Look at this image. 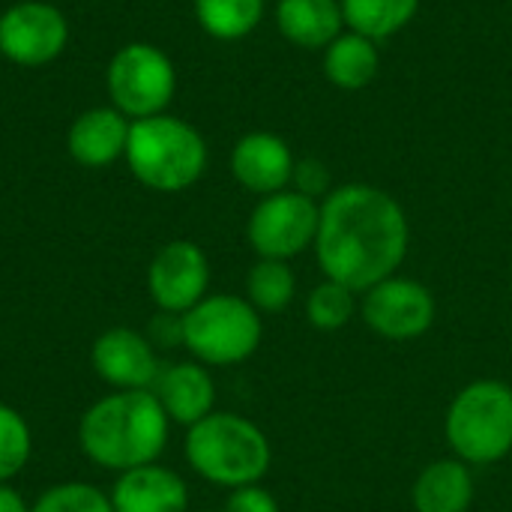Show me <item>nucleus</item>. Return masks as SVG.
Wrapping results in <instances>:
<instances>
[{
  "label": "nucleus",
  "instance_id": "nucleus-1",
  "mask_svg": "<svg viewBox=\"0 0 512 512\" xmlns=\"http://www.w3.org/2000/svg\"><path fill=\"white\" fill-rule=\"evenodd\" d=\"M408 246V213L387 189L345 183L321 201L312 249L324 279L363 294L399 273L408 258Z\"/></svg>",
  "mask_w": 512,
  "mask_h": 512
},
{
  "label": "nucleus",
  "instance_id": "nucleus-2",
  "mask_svg": "<svg viewBox=\"0 0 512 512\" xmlns=\"http://www.w3.org/2000/svg\"><path fill=\"white\" fill-rule=\"evenodd\" d=\"M171 420L153 390H114L93 402L78 423L84 456L105 471H132L159 462Z\"/></svg>",
  "mask_w": 512,
  "mask_h": 512
},
{
  "label": "nucleus",
  "instance_id": "nucleus-3",
  "mask_svg": "<svg viewBox=\"0 0 512 512\" xmlns=\"http://www.w3.org/2000/svg\"><path fill=\"white\" fill-rule=\"evenodd\" d=\"M183 453L201 480L222 489L255 486L273 465V447L264 429L234 411H213L189 426Z\"/></svg>",
  "mask_w": 512,
  "mask_h": 512
},
{
  "label": "nucleus",
  "instance_id": "nucleus-4",
  "mask_svg": "<svg viewBox=\"0 0 512 512\" xmlns=\"http://www.w3.org/2000/svg\"><path fill=\"white\" fill-rule=\"evenodd\" d=\"M123 159L141 186L153 192H183L195 186L207 168V141L192 123L156 114L132 120Z\"/></svg>",
  "mask_w": 512,
  "mask_h": 512
},
{
  "label": "nucleus",
  "instance_id": "nucleus-5",
  "mask_svg": "<svg viewBox=\"0 0 512 512\" xmlns=\"http://www.w3.org/2000/svg\"><path fill=\"white\" fill-rule=\"evenodd\" d=\"M444 438L468 468H489L512 453V387L501 378L465 384L444 417Z\"/></svg>",
  "mask_w": 512,
  "mask_h": 512
},
{
  "label": "nucleus",
  "instance_id": "nucleus-6",
  "mask_svg": "<svg viewBox=\"0 0 512 512\" xmlns=\"http://www.w3.org/2000/svg\"><path fill=\"white\" fill-rule=\"evenodd\" d=\"M183 321V348L204 366H240L264 339L261 312L237 294H207Z\"/></svg>",
  "mask_w": 512,
  "mask_h": 512
},
{
  "label": "nucleus",
  "instance_id": "nucleus-7",
  "mask_svg": "<svg viewBox=\"0 0 512 512\" xmlns=\"http://www.w3.org/2000/svg\"><path fill=\"white\" fill-rule=\"evenodd\" d=\"M105 87L111 105L120 114L132 120H144V117L165 114L177 90V72L162 48L150 42H129L111 57L105 72Z\"/></svg>",
  "mask_w": 512,
  "mask_h": 512
},
{
  "label": "nucleus",
  "instance_id": "nucleus-8",
  "mask_svg": "<svg viewBox=\"0 0 512 512\" xmlns=\"http://www.w3.org/2000/svg\"><path fill=\"white\" fill-rule=\"evenodd\" d=\"M318 219L321 201L297 189H282L255 204L246 222V240L258 258L291 261L315 246Z\"/></svg>",
  "mask_w": 512,
  "mask_h": 512
},
{
  "label": "nucleus",
  "instance_id": "nucleus-9",
  "mask_svg": "<svg viewBox=\"0 0 512 512\" xmlns=\"http://www.w3.org/2000/svg\"><path fill=\"white\" fill-rule=\"evenodd\" d=\"M360 318L387 342H411L432 330L438 300L423 282L396 273L360 294Z\"/></svg>",
  "mask_w": 512,
  "mask_h": 512
},
{
  "label": "nucleus",
  "instance_id": "nucleus-10",
  "mask_svg": "<svg viewBox=\"0 0 512 512\" xmlns=\"http://www.w3.org/2000/svg\"><path fill=\"white\" fill-rule=\"evenodd\" d=\"M69 42L66 15L45 0L12 3L0 15V54L18 66H45L63 54Z\"/></svg>",
  "mask_w": 512,
  "mask_h": 512
},
{
  "label": "nucleus",
  "instance_id": "nucleus-11",
  "mask_svg": "<svg viewBox=\"0 0 512 512\" xmlns=\"http://www.w3.org/2000/svg\"><path fill=\"white\" fill-rule=\"evenodd\" d=\"M147 291L159 312L186 315L210 291V261L192 240L165 243L147 267Z\"/></svg>",
  "mask_w": 512,
  "mask_h": 512
},
{
  "label": "nucleus",
  "instance_id": "nucleus-12",
  "mask_svg": "<svg viewBox=\"0 0 512 512\" xmlns=\"http://www.w3.org/2000/svg\"><path fill=\"white\" fill-rule=\"evenodd\" d=\"M90 363L114 390H153L162 372L153 342L132 327L105 330L90 348Z\"/></svg>",
  "mask_w": 512,
  "mask_h": 512
},
{
  "label": "nucleus",
  "instance_id": "nucleus-13",
  "mask_svg": "<svg viewBox=\"0 0 512 512\" xmlns=\"http://www.w3.org/2000/svg\"><path fill=\"white\" fill-rule=\"evenodd\" d=\"M297 159L288 141L276 132H249L231 150L234 180L255 195H273L291 186Z\"/></svg>",
  "mask_w": 512,
  "mask_h": 512
},
{
  "label": "nucleus",
  "instance_id": "nucleus-14",
  "mask_svg": "<svg viewBox=\"0 0 512 512\" xmlns=\"http://www.w3.org/2000/svg\"><path fill=\"white\" fill-rule=\"evenodd\" d=\"M108 495L114 512H189L186 480L159 462L117 474Z\"/></svg>",
  "mask_w": 512,
  "mask_h": 512
},
{
  "label": "nucleus",
  "instance_id": "nucleus-15",
  "mask_svg": "<svg viewBox=\"0 0 512 512\" xmlns=\"http://www.w3.org/2000/svg\"><path fill=\"white\" fill-rule=\"evenodd\" d=\"M153 393L168 420L186 429L216 411V381L210 369L198 360L165 366L153 384Z\"/></svg>",
  "mask_w": 512,
  "mask_h": 512
},
{
  "label": "nucleus",
  "instance_id": "nucleus-16",
  "mask_svg": "<svg viewBox=\"0 0 512 512\" xmlns=\"http://www.w3.org/2000/svg\"><path fill=\"white\" fill-rule=\"evenodd\" d=\"M129 117L120 114L114 105L87 108L69 126L66 147L69 156L84 168H108L120 156H126L129 141Z\"/></svg>",
  "mask_w": 512,
  "mask_h": 512
},
{
  "label": "nucleus",
  "instance_id": "nucleus-17",
  "mask_svg": "<svg viewBox=\"0 0 512 512\" xmlns=\"http://www.w3.org/2000/svg\"><path fill=\"white\" fill-rule=\"evenodd\" d=\"M414 512H468L474 504V471L450 459L429 462L411 486Z\"/></svg>",
  "mask_w": 512,
  "mask_h": 512
},
{
  "label": "nucleus",
  "instance_id": "nucleus-18",
  "mask_svg": "<svg viewBox=\"0 0 512 512\" xmlns=\"http://www.w3.org/2000/svg\"><path fill=\"white\" fill-rule=\"evenodd\" d=\"M276 27L297 48H306V51L327 48L345 30L342 3L339 0H279Z\"/></svg>",
  "mask_w": 512,
  "mask_h": 512
},
{
  "label": "nucleus",
  "instance_id": "nucleus-19",
  "mask_svg": "<svg viewBox=\"0 0 512 512\" xmlns=\"http://www.w3.org/2000/svg\"><path fill=\"white\" fill-rule=\"evenodd\" d=\"M381 69L378 45L369 36H360L354 30H342L327 48H324V75L339 90H363L375 81Z\"/></svg>",
  "mask_w": 512,
  "mask_h": 512
},
{
  "label": "nucleus",
  "instance_id": "nucleus-20",
  "mask_svg": "<svg viewBox=\"0 0 512 512\" xmlns=\"http://www.w3.org/2000/svg\"><path fill=\"white\" fill-rule=\"evenodd\" d=\"M345 27L369 36L372 42L390 39L405 30L420 9V0H339Z\"/></svg>",
  "mask_w": 512,
  "mask_h": 512
},
{
  "label": "nucleus",
  "instance_id": "nucleus-21",
  "mask_svg": "<svg viewBox=\"0 0 512 512\" xmlns=\"http://www.w3.org/2000/svg\"><path fill=\"white\" fill-rule=\"evenodd\" d=\"M297 297V276L288 261L258 258L246 273V300L267 315L285 312Z\"/></svg>",
  "mask_w": 512,
  "mask_h": 512
},
{
  "label": "nucleus",
  "instance_id": "nucleus-22",
  "mask_svg": "<svg viewBox=\"0 0 512 512\" xmlns=\"http://www.w3.org/2000/svg\"><path fill=\"white\" fill-rule=\"evenodd\" d=\"M195 18L207 36L234 42L261 24L264 0H195Z\"/></svg>",
  "mask_w": 512,
  "mask_h": 512
},
{
  "label": "nucleus",
  "instance_id": "nucleus-23",
  "mask_svg": "<svg viewBox=\"0 0 512 512\" xmlns=\"http://www.w3.org/2000/svg\"><path fill=\"white\" fill-rule=\"evenodd\" d=\"M360 312V294L351 288L324 279L318 282L306 297V321L318 333H339L351 324V318Z\"/></svg>",
  "mask_w": 512,
  "mask_h": 512
},
{
  "label": "nucleus",
  "instance_id": "nucleus-24",
  "mask_svg": "<svg viewBox=\"0 0 512 512\" xmlns=\"http://www.w3.org/2000/svg\"><path fill=\"white\" fill-rule=\"evenodd\" d=\"M33 453V435L27 420L0 402V483H9L12 477H18Z\"/></svg>",
  "mask_w": 512,
  "mask_h": 512
},
{
  "label": "nucleus",
  "instance_id": "nucleus-25",
  "mask_svg": "<svg viewBox=\"0 0 512 512\" xmlns=\"http://www.w3.org/2000/svg\"><path fill=\"white\" fill-rule=\"evenodd\" d=\"M30 512H114V504L111 495H105L102 489L81 480H69L45 489Z\"/></svg>",
  "mask_w": 512,
  "mask_h": 512
},
{
  "label": "nucleus",
  "instance_id": "nucleus-26",
  "mask_svg": "<svg viewBox=\"0 0 512 512\" xmlns=\"http://www.w3.org/2000/svg\"><path fill=\"white\" fill-rule=\"evenodd\" d=\"M291 186H294L297 192L315 198V201H318V198L324 201V198L333 192V189H330V174H327V168H324L321 162H315V159H297Z\"/></svg>",
  "mask_w": 512,
  "mask_h": 512
},
{
  "label": "nucleus",
  "instance_id": "nucleus-27",
  "mask_svg": "<svg viewBox=\"0 0 512 512\" xmlns=\"http://www.w3.org/2000/svg\"><path fill=\"white\" fill-rule=\"evenodd\" d=\"M222 512H279V501L273 498V492H267L261 483H255V486L231 489Z\"/></svg>",
  "mask_w": 512,
  "mask_h": 512
},
{
  "label": "nucleus",
  "instance_id": "nucleus-28",
  "mask_svg": "<svg viewBox=\"0 0 512 512\" xmlns=\"http://www.w3.org/2000/svg\"><path fill=\"white\" fill-rule=\"evenodd\" d=\"M0 512H30V507L9 483H0Z\"/></svg>",
  "mask_w": 512,
  "mask_h": 512
},
{
  "label": "nucleus",
  "instance_id": "nucleus-29",
  "mask_svg": "<svg viewBox=\"0 0 512 512\" xmlns=\"http://www.w3.org/2000/svg\"><path fill=\"white\" fill-rule=\"evenodd\" d=\"M198 512H210V510H198Z\"/></svg>",
  "mask_w": 512,
  "mask_h": 512
}]
</instances>
